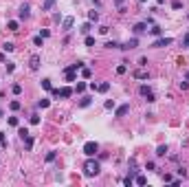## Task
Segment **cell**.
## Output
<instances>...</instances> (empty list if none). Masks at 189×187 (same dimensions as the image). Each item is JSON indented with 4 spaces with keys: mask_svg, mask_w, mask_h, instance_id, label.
Segmentation results:
<instances>
[{
    "mask_svg": "<svg viewBox=\"0 0 189 187\" xmlns=\"http://www.w3.org/2000/svg\"><path fill=\"white\" fill-rule=\"evenodd\" d=\"M145 170H156V163H154V161H149L147 165H145Z\"/></svg>",
    "mask_w": 189,
    "mask_h": 187,
    "instance_id": "b9f144b4",
    "label": "cell"
},
{
    "mask_svg": "<svg viewBox=\"0 0 189 187\" xmlns=\"http://www.w3.org/2000/svg\"><path fill=\"white\" fill-rule=\"evenodd\" d=\"M55 2H57V0H44V5H42V11H51Z\"/></svg>",
    "mask_w": 189,
    "mask_h": 187,
    "instance_id": "7c38bea8",
    "label": "cell"
},
{
    "mask_svg": "<svg viewBox=\"0 0 189 187\" xmlns=\"http://www.w3.org/2000/svg\"><path fill=\"white\" fill-rule=\"evenodd\" d=\"M29 66H31V70H38V68H40V55H31Z\"/></svg>",
    "mask_w": 189,
    "mask_h": 187,
    "instance_id": "ba28073f",
    "label": "cell"
},
{
    "mask_svg": "<svg viewBox=\"0 0 189 187\" xmlns=\"http://www.w3.org/2000/svg\"><path fill=\"white\" fill-rule=\"evenodd\" d=\"M108 88H110L108 82H101V84H97V90H99V93H108Z\"/></svg>",
    "mask_w": 189,
    "mask_h": 187,
    "instance_id": "9a60e30c",
    "label": "cell"
},
{
    "mask_svg": "<svg viewBox=\"0 0 189 187\" xmlns=\"http://www.w3.org/2000/svg\"><path fill=\"white\" fill-rule=\"evenodd\" d=\"M112 2H115L117 7H123V2H125V0H112Z\"/></svg>",
    "mask_w": 189,
    "mask_h": 187,
    "instance_id": "bcb514c9",
    "label": "cell"
},
{
    "mask_svg": "<svg viewBox=\"0 0 189 187\" xmlns=\"http://www.w3.org/2000/svg\"><path fill=\"white\" fill-rule=\"evenodd\" d=\"M90 29H92V24H90V22H84L79 31H81V33H84V35H88V33H90Z\"/></svg>",
    "mask_w": 189,
    "mask_h": 187,
    "instance_id": "e0dca14e",
    "label": "cell"
},
{
    "mask_svg": "<svg viewBox=\"0 0 189 187\" xmlns=\"http://www.w3.org/2000/svg\"><path fill=\"white\" fill-rule=\"evenodd\" d=\"M97 152H99V145H97L94 141H86L84 143V154L86 156H94Z\"/></svg>",
    "mask_w": 189,
    "mask_h": 187,
    "instance_id": "7a4b0ae2",
    "label": "cell"
},
{
    "mask_svg": "<svg viewBox=\"0 0 189 187\" xmlns=\"http://www.w3.org/2000/svg\"><path fill=\"white\" fill-rule=\"evenodd\" d=\"M161 33H163V29H161L158 24H154V27H152V29H149V35H154V38H158Z\"/></svg>",
    "mask_w": 189,
    "mask_h": 187,
    "instance_id": "4fadbf2b",
    "label": "cell"
},
{
    "mask_svg": "<svg viewBox=\"0 0 189 187\" xmlns=\"http://www.w3.org/2000/svg\"><path fill=\"white\" fill-rule=\"evenodd\" d=\"M90 103H92V99H90V97H84V99L79 101V106H81V108H88Z\"/></svg>",
    "mask_w": 189,
    "mask_h": 187,
    "instance_id": "7402d4cb",
    "label": "cell"
},
{
    "mask_svg": "<svg viewBox=\"0 0 189 187\" xmlns=\"http://www.w3.org/2000/svg\"><path fill=\"white\" fill-rule=\"evenodd\" d=\"M13 70H15V66L11 64V62H7V73H13Z\"/></svg>",
    "mask_w": 189,
    "mask_h": 187,
    "instance_id": "7bdbcfd3",
    "label": "cell"
},
{
    "mask_svg": "<svg viewBox=\"0 0 189 187\" xmlns=\"http://www.w3.org/2000/svg\"><path fill=\"white\" fill-rule=\"evenodd\" d=\"M24 141H26V148H29V150H31V148H33V137H31V134H29V137H26V139H24Z\"/></svg>",
    "mask_w": 189,
    "mask_h": 187,
    "instance_id": "8d00e7d4",
    "label": "cell"
},
{
    "mask_svg": "<svg viewBox=\"0 0 189 187\" xmlns=\"http://www.w3.org/2000/svg\"><path fill=\"white\" fill-rule=\"evenodd\" d=\"M84 42H86V46H94V38H92V35H86Z\"/></svg>",
    "mask_w": 189,
    "mask_h": 187,
    "instance_id": "f546056e",
    "label": "cell"
},
{
    "mask_svg": "<svg viewBox=\"0 0 189 187\" xmlns=\"http://www.w3.org/2000/svg\"><path fill=\"white\" fill-rule=\"evenodd\" d=\"M55 158H57V152H49L46 154V163H53Z\"/></svg>",
    "mask_w": 189,
    "mask_h": 187,
    "instance_id": "83f0119b",
    "label": "cell"
},
{
    "mask_svg": "<svg viewBox=\"0 0 189 187\" xmlns=\"http://www.w3.org/2000/svg\"><path fill=\"white\" fill-rule=\"evenodd\" d=\"M139 2H141V5H143V2H147V0H139Z\"/></svg>",
    "mask_w": 189,
    "mask_h": 187,
    "instance_id": "681fc988",
    "label": "cell"
},
{
    "mask_svg": "<svg viewBox=\"0 0 189 187\" xmlns=\"http://www.w3.org/2000/svg\"><path fill=\"white\" fill-rule=\"evenodd\" d=\"M183 46H189V33H187V35L183 38Z\"/></svg>",
    "mask_w": 189,
    "mask_h": 187,
    "instance_id": "f6af8a7d",
    "label": "cell"
},
{
    "mask_svg": "<svg viewBox=\"0 0 189 187\" xmlns=\"http://www.w3.org/2000/svg\"><path fill=\"white\" fill-rule=\"evenodd\" d=\"M18 134H20V139H26V137H29V130H26V128H18Z\"/></svg>",
    "mask_w": 189,
    "mask_h": 187,
    "instance_id": "d4e9b609",
    "label": "cell"
},
{
    "mask_svg": "<svg viewBox=\"0 0 189 187\" xmlns=\"http://www.w3.org/2000/svg\"><path fill=\"white\" fill-rule=\"evenodd\" d=\"M128 112H130V103H123V106H119L115 110V117H125Z\"/></svg>",
    "mask_w": 189,
    "mask_h": 187,
    "instance_id": "8992f818",
    "label": "cell"
},
{
    "mask_svg": "<svg viewBox=\"0 0 189 187\" xmlns=\"http://www.w3.org/2000/svg\"><path fill=\"white\" fill-rule=\"evenodd\" d=\"M125 70H128V66H125V64H119V66H117V73H119V75H123Z\"/></svg>",
    "mask_w": 189,
    "mask_h": 187,
    "instance_id": "e575fe53",
    "label": "cell"
},
{
    "mask_svg": "<svg viewBox=\"0 0 189 187\" xmlns=\"http://www.w3.org/2000/svg\"><path fill=\"white\" fill-rule=\"evenodd\" d=\"M99 170H101L99 161H94L92 156H88V161L84 163V174H86V176H97V174H99Z\"/></svg>",
    "mask_w": 189,
    "mask_h": 187,
    "instance_id": "6da1fadb",
    "label": "cell"
},
{
    "mask_svg": "<svg viewBox=\"0 0 189 187\" xmlns=\"http://www.w3.org/2000/svg\"><path fill=\"white\" fill-rule=\"evenodd\" d=\"M132 31H134L136 35H139V33H145V31H147V22H136V24L132 27Z\"/></svg>",
    "mask_w": 189,
    "mask_h": 187,
    "instance_id": "52a82bcc",
    "label": "cell"
},
{
    "mask_svg": "<svg viewBox=\"0 0 189 187\" xmlns=\"http://www.w3.org/2000/svg\"><path fill=\"white\" fill-rule=\"evenodd\" d=\"M132 75H134V79H147V77H149V73H147L145 68H139V70H134Z\"/></svg>",
    "mask_w": 189,
    "mask_h": 187,
    "instance_id": "30bf717a",
    "label": "cell"
},
{
    "mask_svg": "<svg viewBox=\"0 0 189 187\" xmlns=\"http://www.w3.org/2000/svg\"><path fill=\"white\" fill-rule=\"evenodd\" d=\"M88 20H90V22H97V20H99V13H97V11H90V13H88Z\"/></svg>",
    "mask_w": 189,
    "mask_h": 187,
    "instance_id": "484cf974",
    "label": "cell"
},
{
    "mask_svg": "<svg viewBox=\"0 0 189 187\" xmlns=\"http://www.w3.org/2000/svg\"><path fill=\"white\" fill-rule=\"evenodd\" d=\"M187 82H189V73H187Z\"/></svg>",
    "mask_w": 189,
    "mask_h": 187,
    "instance_id": "f907efd6",
    "label": "cell"
},
{
    "mask_svg": "<svg viewBox=\"0 0 189 187\" xmlns=\"http://www.w3.org/2000/svg\"><path fill=\"white\" fill-rule=\"evenodd\" d=\"M180 7H183V2H180V0H174V2H172V9H180Z\"/></svg>",
    "mask_w": 189,
    "mask_h": 187,
    "instance_id": "74e56055",
    "label": "cell"
},
{
    "mask_svg": "<svg viewBox=\"0 0 189 187\" xmlns=\"http://www.w3.org/2000/svg\"><path fill=\"white\" fill-rule=\"evenodd\" d=\"M18 15H20V20H26V18L31 15V7L26 5V2H24V5L20 7V11H18Z\"/></svg>",
    "mask_w": 189,
    "mask_h": 187,
    "instance_id": "5b68a950",
    "label": "cell"
},
{
    "mask_svg": "<svg viewBox=\"0 0 189 187\" xmlns=\"http://www.w3.org/2000/svg\"><path fill=\"white\" fill-rule=\"evenodd\" d=\"M167 154V145H158L156 148V156H165Z\"/></svg>",
    "mask_w": 189,
    "mask_h": 187,
    "instance_id": "44dd1931",
    "label": "cell"
},
{
    "mask_svg": "<svg viewBox=\"0 0 189 187\" xmlns=\"http://www.w3.org/2000/svg\"><path fill=\"white\" fill-rule=\"evenodd\" d=\"M81 75H84V79H90V75H92V70H90V68H81Z\"/></svg>",
    "mask_w": 189,
    "mask_h": 187,
    "instance_id": "d6a6232c",
    "label": "cell"
},
{
    "mask_svg": "<svg viewBox=\"0 0 189 187\" xmlns=\"http://www.w3.org/2000/svg\"><path fill=\"white\" fill-rule=\"evenodd\" d=\"M139 93L143 95V97H149V95H152V88H149V86H141V88H139Z\"/></svg>",
    "mask_w": 189,
    "mask_h": 187,
    "instance_id": "2e32d148",
    "label": "cell"
},
{
    "mask_svg": "<svg viewBox=\"0 0 189 187\" xmlns=\"http://www.w3.org/2000/svg\"><path fill=\"white\" fill-rule=\"evenodd\" d=\"M11 93H13V95H20V93H22V86H20V84H13V86H11Z\"/></svg>",
    "mask_w": 189,
    "mask_h": 187,
    "instance_id": "4316f807",
    "label": "cell"
},
{
    "mask_svg": "<svg viewBox=\"0 0 189 187\" xmlns=\"http://www.w3.org/2000/svg\"><path fill=\"white\" fill-rule=\"evenodd\" d=\"M172 42H174L172 38H158V40H154V44H152V46H154V49H165V46H169Z\"/></svg>",
    "mask_w": 189,
    "mask_h": 187,
    "instance_id": "3957f363",
    "label": "cell"
},
{
    "mask_svg": "<svg viewBox=\"0 0 189 187\" xmlns=\"http://www.w3.org/2000/svg\"><path fill=\"white\" fill-rule=\"evenodd\" d=\"M0 62H5V53H0Z\"/></svg>",
    "mask_w": 189,
    "mask_h": 187,
    "instance_id": "7dc6e473",
    "label": "cell"
},
{
    "mask_svg": "<svg viewBox=\"0 0 189 187\" xmlns=\"http://www.w3.org/2000/svg\"><path fill=\"white\" fill-rule=\"evenodd\" d=\"M94 2H99V0H94Z\"/></svg>",
    "mask_w": 189,
    "mask_h": 187,
    "instance_id": "f5cc1de1",
    "label": "cell"
},
{
    "mask_svg": "<svg viewBox=\"0 0 189 187\" xmlns=\"http://www.w3.org/2000/svg\"><path fill=\"white\" fill-rule=\"evenodd\" d=\"M42 40H44L42 35H35V38H33V44H35V46H42Z\"/></svg>",
    "mask_w": 189,
    "mask_h": 187,
    "instance_id": "836d02e7",
    "label": "cell"
},
{
    "mask_svg": "<svg viewBox=\"0 0 189 187\" xmlns=\"http://www.w3.org/2000/svg\"><path fill=\"white\" fill-rule=\"evenodd\" d=\"M2 49H5V51H7V53H11V51H13V49H15V44H13V42H7V44H5V46H2Z\"/></svg>",
    "mask_w": 189,
    "mask_h": 187,
    "instance_id": "1f68e13d",
    "label": "cell"
},
{
    "mask_svg": "<svg viewBox=\"0 0 189 187\" xmlns=\"http://www.w3.org/2000/svg\"><path fill=\"white\" fill-rule=\"evenodd\" d=\"M31 123H33V126H38V123H40V117H38V114H31V119H29Z\"/></svg>",
    "mask_w": 189,
    "mask_h": 187,
    "instance_id": "d590c367",
    "label": "cell"
},
{
    "mask_svg": "<svg viewBox=\"0 0 189 187\" xmlns=\"http://www.w3.org/2000/svg\"><path fill=\"white\" fill-rule=\"evenodd\" d=\"M49 106H51V99H40V101H38V108H42V110L49 108Z\"/></svg>",
    "mask_w": 189,
    "mask_h": 187,
    "instance_id": "ac0fdd59",
    "label": "cell"
},
{
    "mask_svg": "<svg viewBox=\"0 0 189 187\" xmlns=\"http://www.w3.org/2000/svg\"><path fill=\"white\" fill-rule=\"evenodd\" d=\"M86 88H88V84H86V82H79V84L75 86V93H84Z\"/></svg>",
    "mask_w": 189,
    "mask_h": 187,
    "instance_id": "ffe728a7",
    "label": "cell"
},
{
    "mask_svg": "<svg viewBox=\"0 0 189 187\" xmlns=\"http://www.w3.org/2000/svg\"><path fill=\"white\" fill-rule=\"evenodd\" d=\"M9 108H11V110H13V112H15V110H20V108H22V103L18 101V99H13V101L9 103Z\"/></svg>",
    "mask_w": 189,
    "mask_h": 187,
    "instance_id": "d6986e66",
    "label": "cell"
},
{
    "mask_svg": "<svg viewBox=\"0 0 189 187\" xmlns=\"http://www.w3.org/2000/svg\"><path fill=\"white\" fill-rule=\"evenodd\" d=\"M73 93H75V90L70 88V86H64V88H60V97H62V99H68Z\"/></svg>",
    "mask_w": 189,
    "mask_h": 187,
    "instance_id": "9c48e42d",
    "label": "cell"
},
{
    "mask_svg": "<svg viewBox=\"0 0 189 187\" xmlns=\"http://www.w3.org/2000/svg\"><path fill=\"white\" fill-rule=\"evenodd\" d=\"M156 2H158V5H163V2H165V0H156Z\"/></svg>",
    "mask_w": 189,
    "mask_h": 187,
    "instance_id": "c3c4849f",
    "label": "cell"
},
{
    "mask_svg": "<svg viewBox=\"0 0 189 187\" xmlns=\"http://www.w3.org/2000/svg\"><path fill=\"white\" fill-rule=\"evenodd\" d=\"M106 49H119V42L117 40H110V42H106Z\"/></svg>",
    "mask_w": 189,
    "mask_h": 187,
    "instance_id": "cb8c5ba5",
    "label": "cell"
},
{
    "mask_svg": "<svg viewBox=\"0 0 189 187\" xmlns=\"http://www.w3.org/2000/svg\"><path fill=\"white\" fill-rule=\"evenodd\" d=\"M42 88L44 90H51L53 86H51V79H42Z\"/></svg>",
    "mask_w": 189,
    "mask_h": 187,
    "instance_id": "f1b7e54d",
    "label": "cell"
},
{
    "mask_svg": "<svg viewBox=\"0 0 189 187\" xmlns=\"http://www.w3.org/2000/svg\"><path fill=\"white\" fill-rule=\"evenodd\" d=\"M40 35H42V38L46 40V38H49V35H51V31H49V29H42V31H40Z\"/></svg>",
    "mask_w": 189,
    "mask_h": 187,
    "instance_id": "ab89813d",
    "label": "cell"
},
{
    "mask_svg": "<svg viewBox=\"0 0 189 187\" xmlns=\"http://www.w3.org/2000/svg\"><path fill=\"white\" fill-rule=\"evenodd\" d=\"M163 181H165V183H172V181H174V178L169 176V174H163Z\"/></svg>",
    "mask_w": 189,
    "mask_h": 187,
    "instance_id": "ee69618b",
    "label": "cell"
},
{
    "mask_svg": "<svg viewBox=\"0 0 189 187\" xmlns=\"http://www.w3.org/2000/svg\"><path fill=\"white\" fill-rule=\"evenodd\" d=\"M134 183H136V185H145V183H147V178H145L143 174H139V176L134 178Z\"/></svg>",
    "mask_w": 189,
    "mask_h": 187,
    "instance_id": "603a6c76",
    "label": "cell"
},
{
    "mask_svg": "<svg viewBox=\"0 0 189 187\" xmlns=\"http://www.w3.org/2000/svg\"><path fill=\"white\" fill-rule=\"evenodd\" d=\"M0 117H2V110H0Z\"/></svg>",
    "mask_w": 189,
    "mask_h": 187,
    "instance_id": "816d5d0a",
    "label": "cell"
},
{
    "mask_svg": "<svg viewBox=\"0 0 189 187\" xmlns=\"http://www.w3.org/2000/svg\"><path fill=\"white\" fill-rule=\"evenodd\" d=\"M9 126H13V128H18V126H20V121H18V117H9Z\"/></svg>",
    "mask_w": 189,
    "mask_h": 187,
    "instance_id": "4dcf8cb0",
    "label": "cell"
},
{
    "mask_svg": "<svg viewBox=\"0 0 189 187\" xmlns=\"http://www.w3.org/2000/svg\"><path fill=\"white\" fill-rule=\"evenodd\" d=\"M178 86H180V90H187V88H189V82H187V79H185V82H180Z\"/></svg>",
    "mask_w": 189,
    "mask_h": 187,
    "instance_id": "f35d334b",
    "label": "cell"
},
{
    "mask_svg": "<svg viewBox=\"0 0 189 187\" xmlns=\"http://www.w3.org/2000/svg\"><path fill=\"white\" fill-rule=\"evenodd\" d=\"M18 27H20V24H18V20H9V22H7V29H9V31H18Z\"/></svg>",
    "mask_w": 189,
    "mask_h": 187,
    "instance_id": "5bb4252c",
    "label": "cell"
},
{
    "mask_svg": "<svg viewBox=\"0 0 189 187\" xmlns=\"http://www.w3.org/2000/svg\"><path fill=\"white\" fill-rule=\"evenodd\" d=\"M136 46H139V40L132 38V40H128V42H123V44H119V49L121 51H132V49H136Z\"/></svg>",
    "mask_w": 189,
    "mask_h": 187,
    "instance_id": "277c9868",
    "label": "cell"
},
{
    "mask_svg": "<svg viewBox=\"0 0 189 187\" xmlns=\"http://www.w3.org/2000/svg\"><path fill=\"white\" fill-rule=\"evenodd\" d=\"M73 24H75L73 18H64V20H62V29H64V31H70V29H73Z\"/></svg>",
    "mask_w": 189,
    "mask_h": 187,
    "instance_id": "8fae6325",
    "label": "cell"
},
{
    "mask_svg": "<svg viewBox=\"0 0 189 187\" xmlns=\"http://www.w3.org/2000/svg\"><path fill=\"white\" fill-rule=\"evenodd\" d=\"M106 108L112 110V108H115V101H112V99H108V101H106Z\"/></svg>",
    "mask_w": 189,
    "mask_h": 187,
    "instance_id": "60d3db41",
    "label": "cell"
}]
</instances>
